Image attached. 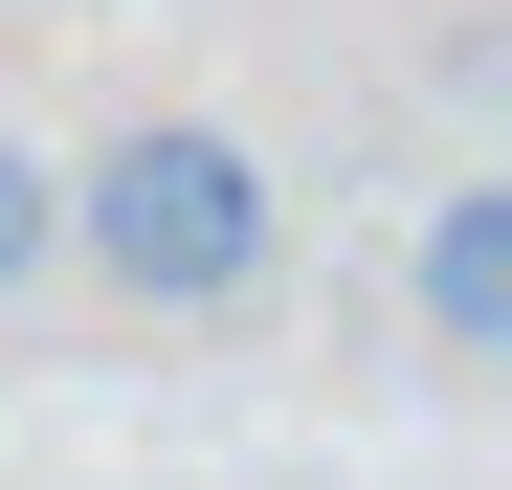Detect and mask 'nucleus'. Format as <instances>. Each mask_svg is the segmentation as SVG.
<instances>
[{"label": "nucleus", "instance_id": "f257e3e1", "mask_svg": "<svg viewBox=\"0 0 512 490\" xmlns=\"http://www.w3.org/2000/svg\"><path fill=\"white\" fill-rule=\"evenodd\" d=\"M268 245H290V201H268V156H245L223 112H134V134L67 156V268H90L112 312H245Z\"/></svg>", "mask_w": 512, "mask_h": 490}, {"label": "nucleus", "instance_id": "f03ea898", "mask_svg": "<svg viewBox=\"0 0 512 490\" xmlns=\"http://www.w3.org/2000/svg\"><path fill=\"white\" fill-rule=\"evenodd\" d=\"M423 335H446V379L512 357V179H446V201H423Z\"/></svg>", "mask_w": 512, "mask_h": 490}, {"label": "nucleus", "instance_id": "7ed1b4c3", "mask_svg": "<svg viewBox=\"0 0 512 490\" xmlns=\"http://www.w3.org/2000/svg\"><path fill=\"white\" fill-rule=\"evenodd\" d=\"M45 268H67V156L0 134V290H45Z\"/></svg>", "mask_w": 512, "mask_h": 490}]
</instances>
